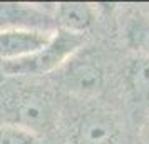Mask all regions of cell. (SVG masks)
I'll return each instance as SVG.
<instances>
[{
	"label": "cell",
	"mask_w": 149,
	"mask_h": 144,
	"mask_svg": "<svg viewBox=\"0 0 149 144\" xmlns=\"http://www.w3.org/2000/svg\"><path fill=\"white\" fill-rule=\"evenodd\" d=\"M62 87L77 96H94L104 86V70L99 59L81 50L61 69Z\"/></svg>",
	"instance_id": "obj_3"
},
{
	"label": "cell",
	"mask_w": 149,
	"mask_h": 144,
	"mask_svg": "<svg viewBox=\"0 0 149 144\" xmlns=\"http://www.w3.org/2000/svg\"><path fill=\"white\" fill-rule=\"evenodd\" d=\"M54 20L57 29L86 35L95 22V10L91 3L84 2H62L55 5Z\"/></svg>",
	"instance_id": "obj_7"
},
{
	"label": "cell",
	"mask_w": 149,
	"mask_h": 144,
	"mask_svg": "<svg viewBox=\"0 0 149 144\" xmlns=\"http://www.w3.org/2000/svg\"><path fill=\"white\" fill-rule=\"evenodd\" d=\"M70 137L72 144H119L121 126L111 111L92 107L79 117Z\"/></svg>",
	"instance_id": "obj_4"
},
{
	"label": "cell",
	"mask_w": 149,
	"mask_h": 144,
	"mask_svg": "<svg viewBox=\"0 0 149 144\" xmlns=\"http://www.w3.org/2000/svg\"><path fill=\"white\" fill-rule=\"evenodd\" d=\"M0 144H39L37 134L12 124L0 126Z\"/></svg>",
	"instance_id": "obj_10"
},
{
	"label": "cell",
	"mask_w": 149,
	"mask_h": 144,
	"mask_svg": "<svg viewBox=\"0 0 149 144\" xmlns=\"http://www.w3.org/2000/svg\"><path fill=\"white\" fill-rule=\"evenodd\" d=\"M50 20L44 12L32 5L25 3H8L0 2V30L17 27H32V29H49Z\"/></svg>",
	"instance_id": "obj_8"
},
{
	"label": "cell",
	"mask_w": 149,
	"mask_h": 144,
	"mask_svg": "<svg viewBox=\"0 0 149 144\" xmlns=\"http://www.w3.org/2000/svg\"><path fill=\"white\" fill-rule=\"evenodd\" d=\"M124 40L134 55L149 57V15L134 12L126 19Z\"/></svg>",
	"instance_id": "obj_9"
},
{
	"label": "cell",
	"mask_w": 149,
	"mask_h": 144,
	"mask_svg": "<svg viewBox=\"0 0 149 144\" xmlns=\"http://www.w3.org/2000/svg\"><path fill=\"white\" fill-rule=\"evenodd\" d=\"M8 122L30 132H44L52 127L55 117L54 104L47 92L40 89H24L14 92L7 102Z\"/></svg>",
	"instance_id": "obj_2"
},
{
	"label": "cell",
	"mask_w": 149,
	"mask_h": 144,
	"mask_svg": "<svg viewBox=\"0 0 149 144\" xmlns=\"http://www.w3.org/2000/svg\"><path fill=\"white\" fill-rule=\"evenodd\" d=\"M129 99L142 119L149 114V57L134 55L124 69Z\"/></svg>",
	"instance_id": "obj_6"
},
{
	"label": "cell",
	"mask_w": 149,
	"mask_h": 144,
	"mask_svg": "<svg viewBox=\"0 0 149 144\" xmlns=\"http://www.w3.org/2000/svg\"><path fill=\"white\" fill-rule=\"evenodd\" d=\"M86 44V35L72 34L55 29L52 39L44 49L27 59L15 62H2V70L7 76H40L54 72L69 62Z\"/></svg>",
	"instance_id": "obj_1"
},
{
	"label": "cell",
	"mask_w": 149,
	"mask_h": 144,
	"mask_svg": "<svg viewBox=\"0 0 149 144\" xmlns=\"http://www.w3.org/2000/svg\"><path fill=\"white\" fill-rule=\"evenodd\" d=\"M54 30L17 27L0 30V61L15 62L37 54L52 39Z\"/></svg>",
	"instance_id": "obj_5"
},
{
	"label": "cell",
	"mask_w": 149,
	"mask_h": 144,
	"mask_svg": "<svg viewBox=\"0 0 149 144\" xmlns=\"http://www.w3.org/2000/svg\"><path fill=\"white\" fill-rule=\"evenodd\" d=\"M142 141H144V144H149V114L144 117V126H142Z\"/></svg>",
	"instance_id": "obj_11"
}]
</instances>
